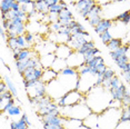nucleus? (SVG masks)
Returning a JSON list of instances; mask_svg holds the SVG:
<instances>
[{
    "mask_svg": "<svg viewBox=\"0 0 130 129\" xmlns=\"http://www.w3.org/2000/svg\"><path fill=\"white\" fill-rule=\"evenodd\" d=\"M16 1L19 2L20 5H30V4H32L30 0H16Z\"/></svg>",
    "mask_w": 130,
    "mask_h": 129,
    "instance_id": "864d4df0",
    "label": "nucleus"
},
{
    "mask_svg": "<svg viewBox=\"0 0 130 129\" xmlns=\"http://www.w3.org/2000/svg\"><path fill=\"white\" fill-rule=\"evenodd\" d=\"M85 63L87 64V66L91 69V71L97 76H102L103 72H105L106 69H107L105 60H103V58L99 55L96 56V57H94L93 59H91L90 61H87V62H85Z\"/></svg>",
    "mask_w": 130,
    "mask_h": 129,
    "instance_id": "6e6552de",
    "label": "nucleus"
},
{
    "mask_svg": "<svg viewBox=\"0 0 130 129\" xmlns=\"http://www.w3.org/2000/svg\"><path fill=\"white\" fill-rule=\"evenodd\" d=\"M126 91H127V88L123 84H121L120 87L116 88V89H109V92H110L112 99L113 100H119V101L122 100L123 95H125Z\"/></svg>",
    "mask_w": 130,
    "mask_h": 129,
    "instance_id": "6ab92c4d",
    "label": "nucleus"
},
{
    "mask_svg": "<svg viewBox=\"0 0 130 129\" xmlns=\"http://www.w3.org/2000/svg\"><path fill=\"white\" fill-rule=\"evenodd\" d=\"M101 19H102V18H101V16H99V17H92V18H88V19H87V21L89 22V25H90V26H92V27L94 28L100 21H101Z\"/></svg>",
    "mask_w": 130,
    "mask_h": 129,
    "instance_id": "c03bdc74",
    "label": "nucleus"
},
{
    "mask_svg": "<svg viewBox=\"0 0 130 129\" xmlns=\"http://www.w3.org/2000/svg\"><path fill=\"white\" fill-rule=\"evenodd\" d=\"M29 98H41L47 95V85L42 80L23 81Z\"/></svg>",
    "mask_w": 130,
    "mask_h": 129,
    "instance_id": "39448f33",
    "label": "nucleus"
},
{
    "mask_svg": "<svg viewBox=\"0 0 130 129\" xmlns=\"http://www.w3.org/2000/svg\"><path fill=\"white\" fill-rule=\"evenodd\" d=\"M59 4H60L61 6H62V7H63V8H68V6H67V4H66V2H64V1H63V0H60V1H59Z\"/></svg>",
    "mask_w": 130,
    "mask_h": 129,
    "instance_id": "6e6d98bb",
    "label": "nucleus"
},
{
    "mask_svg": "<svg viewBox=\"0 0 130 129\" xmlns=\"http://www.w3.org/2000/svg\"><path fill=\"white\" fill-rule=\"evenodd\" d=\"M121 104H122V107H128L130 106V91L127 90L123 95V98L121 100Z\"/></svg>",
    "mask_w": 130,
    "mask_h": 129,
    "instance_id": "79ce46f5",
    "label": "nucleus"
},
{
    "mask_svg": "<svg viewBox=\"0 0 130 129\" xmlns=\"http://www.w3.org/2000/svg\"><path fill=\"white\" fill-rule=\"evenodd\" d=\"M56 59H57V56L55 54H47V55H43L42 57L40 58V63L43 69L51 68Z\"/></svg>",
    "mask_w": 130,
    "mask_h": 129,
    "instance_id": "a211bd4d",
    "label": "nucleus"
},
{
    "mask_svg": "<svg viewBox=\"0 0 130 129\" xmlns=\"http://www.w3.org/2000/svg\"><path fill=\"white\" fill-rule=\"evenodd\" d=\"M115 21L116 22H120L122 25H128L130 22V10H126V11H122L120 12L118 16H116L115 18Z\"/></svg>",
    "mask_w": 130,
    "mask_h": 129,
    "instance_id": "412c9836",
    "label": "nucleus"
},
{
    "mask_svg": "<svg viewBox=\"0 0 130 129\" xmlns=\"http://www.w3.org/2000/svg\"><path fill=\"white\" fill-rule=\"evenodd\" d=\"M67 66H68L67 60H64V59H60V58H57V59L55 60V62H54V64H52L51 68L54 69V70H56L57 72H60L61 70H62L63 68H66Z\"/></svg>",
    "mask_w": 130,
    "mask_h": 129,
    "instance_id": "bb28decb",
    "label": "nucleus"
},
{
    "mask_svg": "<svg viewBox=\"0 0 130 129\" xmlns=\"http://www.w3.org/2000/svg\"><path fill=\"white\" fill-rule=\"evenodd\" d=\"M90 40V35L89 32L85 31L80 32V34H76L71 35V36L68 37L67 40V45H69L71 47V49L73 51H78L86 42H88Z\"/></svg>",
    "mask_w": 130,
    "mask_h": 129,
    "instance_id": "0eeeda50",
    "label": "nucleus"
},
{
    "mask_svg": "<svg viewBox=\"0 0 130 129\" xmlns=\"http://www.w3.org/2000/svg\"><path fill=\"white\" fill-rule=\"evenodd\" d=\"M113 26V20L108 19V18H102L98 25L94 27V32L98 35H101L102 32L110 30V28Z\"/></svg>",
    "mask_w": 130,
    "mask_h": 129,
    "instance_id": "2eb2a0df",
    "label": "nucleus"
},
{
    "mask_svg": "<svg viewBox=\"0 0 130 129\" xmlns=\"http://www.w3.org/2000/svg\"><path fill=\"white\" fill-rule=\"evenodd\" d=\"M122 76L125 78V80L130 85V72H122Z\"/></svg>",
    "mask_w": 130,
    "mask_h": 129,
    "instance_id": "3c124183",
    "label": "nucleus"
},
{
    "mask_svg": "<svg viewBox=\"0 0 130 129\" xmlns=\"http://www.w3.org/2000/svg\"><path fill=\"white\" fill-rule=\"evenodd\" d=\"M76 129H89V128H88V127H86V126L82 125V126H80V127H78V128H76Z\"/></svg>",
    "mask_w": 130,
    "mask_h": 129,
    "instance_id": "4d7b16f0",
    "label": "nucleus"
},
{
    "mask_svg": "<svg viewBox=\"0 0 130 129\" xmlns=\"http://www.w3.org/2000/svg\"><path fill=\"white\" fill-rule=\"evenodd\" d=\"M30 1L32 2V4H36V2H38V1H42V0H30Z\"/></svg>",
    "mask_w": 130,
    "mask_h": 129,
    "instance_id": "13d9d810",
    "label": "nucleus"
},
{
    "mask_svg": "<svg viewBox=\"0 0 130 129\" xmlns=\"http://www.w3.org/2000/svg\"><path fill=\"white\" fill-rule=\"evenodd\" d=\"M29 126L27 125V122L23 120L21 117L18 120H12V125H11V129H28Z\"/></svg>",
    "mask_w": 130,
    "mask_h": 129,
    "instance_id": "c85d7f7f",
    "label": "nucleus"
},
{
    "mask_svg": "<svg viewBox=\"0 0 130 129\" xmlns=\"http://www.w3.org/2000/svg\"><path fill=\"white\" fill-rule=\"evenodd\" d=\"M45 1L49 5V7H50V6H52V5L59 4V1H60V0H45Z\"/></svg>",
    "mask_w": 130,
    "mask_h": 129,
    "instance_id": "603ef678",
    "label": "nucleus"
},
{
    "mask_svg": "<svg viewBox=\"0 0 130 129\" xmlns=\"http://www.w3.org/2000/svg\"><path fill=\"white\" fill-rule=\"evenodd\" d=\"M7 46H8V48L12 51V54L16 52L18 49H20L18 47V43H17V37H8L7 38Z\"/></svg>",
    "mask_w": 130,
    "mask_h": 129,
    "instance_id": "c756f323",
    "label": "nucleus"
},
{
    "mask_svg": "<svg viewBox=\"0 0 130 129\" xmlns=\"http://www.w3.org/2000/svg\"><path fill=\"white\" fill-rule=\"evenodd\" d=\"M22 118H23V120H25L26 122H27V125L29 126V127H30V126H31V122L29 121V118H28V116L26 115V114H23V115H22Z\"/></svg>",
    "mask_w": 130,
    "mask_h": 129,
    "instance_id": "5fc2aeb1",
    "label": "nucleus"
},
{
    "mask_svg": "<svg viewBox=\"0 0 130 129\" xmlns=\"http://www.w3.org/2000/svg\"><path fill=\"white\" fill-rule=\"evenodd\" d=\"M58 19H73L72 12L68 9V8H64V9L59 13V18Z\"/></svg>",
    "mask_w": 130,
    "mask_h": 129,
    "instance_id": "4c0bfd02",
    "label": "nucleus"
},
{
    "mask_svg": "<svg viewBox=\"0 0 130 129\" xmlns=\"http://www.w3.org/2000/svg\"><path fill=\"white\" fill-rule=\"evenodd\" d=\"M94 47H96V46H94V42L92 41V40H89V41H88V42H86L85 45L82 46L80 49H79L78 52H79V54H81V55H85L87 51H89L90 49L94 48Z\"/></svg>",
    "mask_w": 130,
    "mask_h": 129,
    "instance_id": "f704fd0d",
    "label": "nucleus"
},
{
    "mask_svg": "<svg viewBox=\"0 0 130 129\" xmlns=\"http://www.w3.org/2000/svg\"><path fill=\"white\" fill-rule=\"evenodd\" d=\"M38 101H39V98H29V102H30L31 106H32V107H35V108L37 107Z\"/></svg>",
    "mask_w": 130,
    "mask_h": 129,
    "instance_id": "8fccbe9b",
    "label": "nucleus"
},
{
    "mask_svg": "<svg viewBox=\"0 0 130 129\" xmlns=\"http://www.w3.org/2000/svg\"><path fill=\"white\" fill-rule=\"evenodd\" d=\"M25 38H26V41H27V43L29 46L32 45L35 41V36H34V34H31V32H26Z\"/></svg>",
    "mask_w": 130,
    "mask_h": 129,
    "instance_id": "de8ad7c7",
    "label": "nucleus"
},
{
    "mask_svg": "<svg viewBox=\"0 0 130 129\" xmlns=\"http://www.w3.org/2000/svg\"><path fill=\"white\" fill-rule=\"evenodd\" d=\"M97 0H78L77 2H75V7L78 10V13L81 17H84L85 19L88 18V14H89L90 10L92 9V7L96 5Z\"/></svg>",
    "mask_w": 130,
    "mask_h": 129,
    "instance_id": "1a4fd4ad",
    "label": "nucleus"
},
{
    "mask_svg": "<svg viewBox=\"0 0 130 129\" xmlns=\"http://www.w3.org/2000/svg\"><path fill=\"white\" fill-rule=\"evenodd\" d=\"M96 80H97V75L92 74V72L79 76L78 83H77V89L84 93V95H86L96 86Z\"/></svg>",
    "mask_w": 130,
    "mask_h": 129,
    "instance_id": "423d86ee",
    "label": "nucleus"
},
{
    "mask_svg": "<svg viewBox=\"0 0 130 129\" xmlns=\"http://www.w3.org/2000/svg\"><path fill=\"white\" fill-rule=\"evenodd\" d=\"M58 75H59V72H57L52 68H46V69H43V74H42L41 80L47 85V84L51 83V81H54L55 79L58 77Z\"/></svg>",
    "mask_w": 130,
    "mask_h": 129,
    "instance_id": "f3484780",
    "label": "nucleus"
},
{
    "mask_svg": "<svg viewBox=\"0 0 130 129\" xmlns=\"http://www.w3.org/2000/svg\"><path fill=\"white\" fill-rule=\"evenodd\" d=\"M100 54V50L97 47H94V48H92V49H90L89 51H87L86 54L84 55V58H85V61L87 62V61H90L91 59H93L96 56H98Z\"/></svg>",
    "mask_w": 130,
    "mask_h": 129,
    "instance_id": "7c9ffc66",
    "label": "nucleus"
},
{
    "mask_svg": "<svg viewBox=\"0 0 130 129\" xmlns=\"http://www.w3.org/2000/svg\"><path fill=\"white\" fill-rule=\"evenodd\" d=\"M72 52H73V50L69 45H67V43H59L57 46V49H56V51H55V55L57 56V58L67 60L68 58L71 56Z\"/></svg>",
    "mask_w": 130,
    "mask_h": 129,
    "instance_id": "f8f14e48",
    "label": "nucleus"
},
{
    "mask_svg": "<svg viewBox=\"0 0 130 129\" xmlns=\"http://www.w3.org/2000/svg\"><path fill=\"white\" fill-rule=\"evenodd\" d=\"M16 2V0H1L0 9L1 13H8L10 10H12V5Z\"/></svg>",
    "mask_w": 130,
    "mask_h": 129,
    "instance_id": "393cba45",
    "label": "nucleus"
},
{
    "mask_svg": "<svg viewBox=\"0 0 130 129\" xmlns=\"http://www.w3.org/2000/svg\"><path fill=\"white\" fill-rule=\"evenodd\" d=\"M30 59V58H29ZM29 59L27 60H21V61H16V68L18 69L19 74L22 75L25 72V70L28 68V64H29Z\"/></svg>",
    "mask_w": 130,
    "mask_h": 129,
    "instance_id": "473e14b6",
    "label": "nucleus"
},
{
    "mask_svg": "<svg viewBox=\"0 0 130 129\" xmlns=\"http://www.w3.org/2000/svg\"><path fill=\"white\" fill-rule=\"evenodd\" d=\"M128 109H129V112H130V106H128Z\"/></svg>",
    "mask_w": 130,
    "mask_h": 129,
    "instance_id": "052dcab7",
    "label": "nucleus"
},
{
    "mask_svg": "<svg viewBox=\"0 0 130 129\" xmlns=\"http://www.w3.org/2000/svg\"><path fill=\"white\" fill-rule=\"evenodd\" d=\"M86 62L85 61V58H84V55L79 54L78 51H73L71 56L67 59V63L68 66L70 67H73V68H79L81 64H84Z\"/></svg>",
    "mask_w": 130,
    "mask_h": 129,
    "instance_id": "ddd939ff",
    "label": "nucleus"
},
{
    "mask_svg": "<svg viewBox=\"0 0 130 129\" xmlns=\"http://www.w3.org/2000/svg\"><path fill=\"white\" fill-rule=\"evenodd\" d=\"M106 46H107V48L110 50V52L115 51V50H117L118 48H120V47L122 46V40H121L120 38H112Z\"/></svg>",
    "mask_w": 130,
    "mask_h": 129,
    "instance_id": "a878e982",
    "label": "nucleus"
},
{
    "mask_svg": "<svg viewBox=\"0 0 130 129\" xmlns=\"http://www.w3.org/2000/svg\"><path fill=\"white\" fill-rule=\"evenodd\" d=\"M37 56V54L35 51H32L30 48H26V49H18L16 52H13V58L16 61H21V60H27L29 58Z\"/></svg>",
    "mask_w": 130,
    "mask_h": 129,
    "instance_id": "4468645a",
    "label": "nucleus"
},
{
    "mask_svg": "<svg viewBox=\"0 0 130 129\" xmlns=\"http://www.w3.org/2000/svg\"><path fill=\"white\" fill-rule=\"evenodd\" d=\"M8 90V87H7V85H6V83L4 80L0 83V93H2V92H5V91H7Z\"/></svg>",
    "mask_w": 130,
    "mask_h": 129,
    "instance_id": "09e8293b",
    "label": "nucleus"
},
{
    "mask_svg": "<svg viewBox=\"0 0 130 129\" xmlns=\"http://www.w3.org/2000/svg\"><path fill=\"white\" fill-rule=\"evenodd\" d=\"M122 108L109 107L101 114H99L98 125L99 129H115L121 118Z\"/></svg>",
    "mask_w": 130,
    "mask_h": 129,
    "instance_id": "f03ea898",
    "label": "nucleus"
},
{
    "mask_svg": "<svg viewBox=\"0 0 130 129\" xmlns=\"http://www.w3.org/2000/svg\"><path fill=\"white\" fill-rule=\"evenodd\" d=\"M86 99V96L82 92H80L78 89H73L68 91L67 93H64L62 97L56 99V104L58 105L59 108H63L67 106H73L77 105L79 102H81L82 100Z\"/></svg>",
    "mask_w": 130,
    "mask_h": 129,
    "instance_id": "20e7f679",
    "label": "nucleus"
},
{
    "mask_svg": "<svg viewBox=\"0 0 130 129\" xmlns=\"http://www.w3.org/2000/svg\"><path fill=\"white\" fill-rule=\"evenodd\" d=\"M43 68L37 67V68H27L22 74L23 81H37L42 78Z\"/></svg>",
    "mask_w": 130,
    "mask_h": 129,
    "instance_id": "9b49d317",
    "label": "nucleus"
},
{
    "mask_svg": "<svg viewBox=\"0 0 130 129\" xmlns=\"http://www.w3.org/2000/svg\"><path fill=\"white\" fill-rule=\"evenodd\" d=\"M17 43H18V47L20 49H26L29 48V45L26 41L25 35H20V36H17Z\"/></svg>",
    "mask_w": 130,
    "mask_h": 129,
    "instance_id": "c9c22d12",
    "label": "nucleus"
},
{
    "mask_svg": "<svg viewBox=\"0 0 130 129\" xmlns=\"http://www.w3.org/2000/svg\"><path fill=\"white\" fill-rule=\"evenodd\" d=\"M69 1L71 2V4H75V2H77V1H78V0H69Z\"/></svg>",
    "mask_w": 130,
    "mask_h": 129,
    "instance_id": "bf43d9fd",
    "label": "nucleus"
},
{
    "mask_svg": "<svg viewBox=\"0 0 130 129\" xmlns=\"http://www.w3.org/2000/svg\"><path fill=\"white\" fill-rule=\"evenodd\" d=\"M26 21L23 18H13L10 20V27L7 32H11L14 36H20L26 32Z\"/></svg>",
    "mask_w": 130,
    "mask_h": 129,
    "instance_id": "9d476101",
    "label": "nucleus"
},
{
    "mask_svg": "<svg viewBox=\"0 0 130 129\" xmlns=\"http://www.w3.org/2000/svg\"><path fill=\"white\" fill-rule=\"evenodd\" d=\"M128 50H129V46H127V45H122V46L120 47V48H118L117 50H115V51H111V52H110L111 59H112V60H115V59H117L118 57H120V56L127 55V52H128Z\"/></svg>",
    "mask_w": 130,
    "mask_h": 129,
    "instance_id": "5701e85b",
    "label": "nucleus"
},
{
    "mask_svg": "<svg viewBox=\"0 0 130 129\" xmlns=\"http://www.w3.org/2000/svg\"><path fill=\"white\" fill-rule=\"evenodd\" d=\"M60 112H61V116L64 117V118H73V119L84 120L92 111H91L90 107L87 105L86 99H85L81 102L73 105V106H67V107L61 108Z\"/></svg>",
    "mask_w": 130,
    "mask_h": 129,
    "instance_id": "7ed1b4c3",
    "label": "nucleus"
},
{
    "mask_svg": "<svg viewBox=\"0 0 130 129\" xmlns=\"http://www.w3.org/2000/svg\"><path fill=\"white\" fill-rule=\"evenodd\" d=\"M60 29H61V26H60V23H59L58 21L57 22H51L49 25V31L54 32V34H57Z\"/></svg>",
    "mask_w": 130,
    "mask_h": 129,
    "instance_id": "37998d69",
    "label": "nucleus"
},
{
    "mask_svg": "<svg viewBox=\"0 0 130 129\" xmlns=\"http://www.w3.org/2000/svg\"><path fill=\"white\" fill-rule=\"evenodd\" d=\"M116 76V72L113 71L111 68H107L106 69V71L103 72L102 77H103V81H107V80H111L112 78Z\"/></svg>",
    "mask_w": 130,
    "mask_h": 129,
    "instance_id": "ea45409f",
    "label": "nucleus"
},
{
    "mask_svg": "<svg viewBox=\"0 0 130 129\" xmlns=\"http://www.w3.org/2000/svg\"><path fill=\"white\" fill-rule=\"evenodd\" d=\"M115 129H130V120H127V121H121L120 120Z\"/></svg>",
    "mask_w": 130,
    "mask_h": 129,
    "instance_id": "a18cd8bd",
    "label": "nucleus"
},
{
    "mask_svg": "<svg viewBox=\"0 0 130 129\" xmlns=\"http://www.w3.org/2000/svg\"><path fill=\"white\" fill-rule=\"evenodd\" d=\"M4 81L6 83V85H7L8 90H10V91L12 92V95H13L14 97L18 96V89H17V87L14 86L13 81L10 79L9 76H8V75H4Z\"/></svg>",
    "mask_w": 130,
    "mask_h": 129,
    "instance_id": "b1692460",
    "label": "nucleus"
},
{
    "mask_svg": "<svg viewBox=\"0 0 130 129\" xmlns=\"http://www.w3.org/2000/svg\"><path fill=\"white\" fill-rule=\"evenodd\" d=\"M129 61V58L127 55H123V56H120V57H118L117 59H115V62L117 63V66L119 67V68L122 70L125 68V66L127 64V62Z\"/></svg>",
    "mask_w": 130,
    "mask_h": 129,
    "instance_id": "72a5a7b5",
    "label": "nucleus"
},
{
    "mask_svg": "<svg viewBox=\"0 0 130 129\" xmlns=\"http://www.w3.org/2000/svg\"><path fill=\"white\" fill-rule=\"evenodd\" d=\"M63 9H64V8L60 4H56V5H52V6H50V7H49V13L59 14Z\"/></svg>",
    "mask_w": 130,
    "mask_h": 129,
    "instance_id": "58836bf2",
    "label": "nucleus"
},
{
    "mask_svg": "<svg viewBox=\"0 0 130 129\" xmlns=\"http://www.w3.org/2000/svg\"><path fill=\"white\" fill-rule=\"evenodd\" d=\"M101 13H102L101 6H100L99 4H96L92 7V9L90 10L89 14H88V18H92V17H99V16H101Z\"/></svg>",
    "mask_w": 130,
    "mask_h": 129,
    "instance_id": "2f4dec72",
    "label": "nucleus"
},
{
    "mask_svg": "<svg viewBox=\"0 0 130 129\" xmlns=\"http://www.w3.org/2000/svg\"><path fill=\"white\" fill-rule=\"evenodd\" d=\"M86 102L92 112L101 114L110 107L112 97L108 89L103 86H94L88 93H86Z\"/></svg>",
    "mask_w": 130,
    "mask_h": 129,
    "instance_id": "f257e3e1",
    "label": "nucleus"
},
{
    "mask_svg": "<svg viewBox=\"0 0 130 129\" xmlns=\"http://www.w3.org/2000/svg\"><path fill=\"white\" fill-rule=\"evenodd\" d=\"M98 119H99V115L96 112H91L87 118H85L82 120L84 122V126L88 127L89 129H96V128H99V125H98Z\"/></svg>",
    "mask_w": 130,
    "mask_h": 129,
    "instance_id": "dca6fc26",
    "label": "nucleus"
},
{
    "mask_svg": "<svg viewBox=\"0 0 130 129\" xmlns=\"http://www.w3.org/2000/svg\"><path fill=\"white\" fill-rule=\"evenodd\" d=\"M4 112H6L8 116L10 117V118H12V117H18L21 115V108H20L19 106H16V105H13V106H11L9 109H7L6 111H4Z\"/></svg>",
    "mask_w": 130,
    "mask_h": 129,
    "instance_id": "cd10ccee",
    "label": "nucleus"
},
{
    "mask_svg": "<svg viewBox=\"0 0 130 129\" xmlns=\"http://www.w3.org/2000/svg\"><path fill=\"white\" fill-rule=\"evenodd\" d=\"M82 125H84L82 120L73 119V118H64V121H63L64 129H76V128L80 127V126H82Z\"/></svg>",
    "mask_w": 130,
    "mask_h": 129,
    "instance_id": "aec40b11",
    "label": "nucleus"
},
{
    "mask_svg": "<svg viewBox=\"0 0 130 129\" xmlns=\"http://www.w3.org/2000/svg\"><path fill=\"white\" fill-rule=\"evenodd\" d=\"M35 9L41 14H48L49 13V5L47 4L45 0L38 1L35 4Z\"/></svg>",
    "mask_w": 130,
    "mask_h": 129,
    "instance_id": "4be33fe9",
    "label": "nucleus"
},
{
    "mask_svg": "<svg viewBox=\"0 0 130 129\" xmlns=\"http://www.w3.org/2000/svg\"><path fill=\"white\" fill-rule=\"evenodd\" d=\"M100 36V39H101V41L102 43H105V45H107V43L110 41V40L112 39V35H111V32L110 30H107V31H105V32H102L101 35H99Z\"/></svg>",
    "mask_w": 130,
    "mask_h": 129,
    "instance_id": "e433bc0d",
    "label": "nucleus"
},
{
    "mask_svg": "<svg viewBox=\"0 0 130 129\" xmlns=\"http://www.w3.org/2000/svg\"><path fill=\"white\" fill-rule=\"evenodd\" d=\"M121 84H122V83L120 81V79L118 78L117 76H115V77L110 80V88H109V89H116V88L120 87Z\"/></svg>",
    "mask_w": 130,
    "mask_h": 129,
    "instance_id": "a19ab883",
    "label": "nucleus"
},
{
    "mask_svg": "<svg viewBox=\"0 0 130 129\" xmlns=\"http://www.w3.org/2000/svg\"><path fill=\"white\" fill-rule=\"evenodd\" d=\"M43 129H64L63 126L59 125H52V124H47V122H42Z\"/></svg>",
    "mask_w": 130,
    "mask_h": 129,
    "instance_id": "49530a36",
    "label": "nucleus"
}]
</instances>
